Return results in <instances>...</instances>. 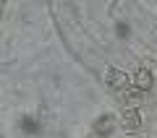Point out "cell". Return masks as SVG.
<instances>
[{"instance_id":"6da1fadb","label":"cell","mask_w":157,"mask_h":138,"mask_svg":"<svg viewBox=\"0 0 157 138\" xmlns=\"http://www.w3.org/2000/svg\"><path fill=\"white\" fill-rule=\"evenodd\" d=\"M105 83L110 89H115V91H126L131 83V76L126 71H118V68H107L105 71Z\"/></svg>"},{"instance_id":"7a4b0ae2","label":"cell","mask_w":157,"mask_h":138,"mask_svg":"<svg viewBox=\"0 0 157 138\" xmlns=\"http://www.w3.org/2000/svg\"><path fill=\"white\" fill-rule=\"evenodd\" d=\"M121 125H123L126 133H136L141 125V115L139 110H123V115H121Z\"/></svg>"},{"instance_id":"3957f363","label":"cell","mask_w":157,"mask_h":138,"mask_svg":"<svg viewBox=\"0 0 157 138\" xmlns=\"http://www.w3.org/2000/svg\"><path fill=\"white\" fill-rule=\"evenodd\" d=\"M152 83H155V76H152L149 68H139V71L134 73V86L139 89V91H149Z\"/></svg>"},{"instance_id":"277c9868","label":"cell","mask_w":157,"mask_h":138,"mask_svg":"<svg viewBox=\"0 0 157 138\" xmlns=\"http://www.w3.org/2000/svg\"><path fill=\"white\" fill-rule=\"evenodd\" d=\"M141 99H144V91H139V89H126L123 91V110H139Z\"/></svg>"},{"instance_id":"5b68a950","label":"cell","mask_w":157,"mask_h":138,"mask_svg":"<svg viewBox=\"0 0 157 138\" xmlns=\"http://www.w3.org/2000/svg\"><path fill=\"white\" fill-rule=\"evenodd\" d=\"M113 128H115V117L113 115H100L94 120V133L97 136H110Z\"/></svg>"},{"instance_id":"8992f818","label":"cell","mask_w":157,"mask_h":138,"mask_svg":"<svg viewBox=\"0 0 157 138\" xmlns=\"http://www.w3.org/2000/svg\"><path fill=\"white\" fill-rule=\"evenodd\" d=\"M21 128H24L26 133H37V122H34L32 117H24V120H21Z\"/></svg>"},{"instance_id":"52a82bcc","label":"cell","mask_w":157,"mask_h":138,"mask_svg":"<svg viewBox=\"0 0 157 138\" xmlns=\"http://www.w3.org/2000/svg\"><path fill=\"white\" fill-rule=\"evenodd\" d=\"M118 34H121V37H128V26H123V24H118Z\"/></svg>"}]
</instances>
